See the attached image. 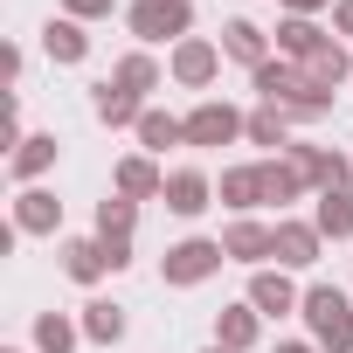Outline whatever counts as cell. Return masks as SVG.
Returning <instances> with one entry per match:
<instances>
[{"label":"cell","mask_w":353,"mask_h":353,"mask_svg":"<svg viewBox=\"0 0 353 353\" xmlns=\"http://www.w3.org/2000/svg\"><path fill=\"white\" fill-rule=\"evenodd\" d=\"M298 194H305V181L291 173V159H263V201L284 208V201H298Z\"/></svg>","instance_id":"obj_29"},{"label":"cell","mask_w":353,"mask_h":353,"mask_svg":"<svg viewBox=\"0 0 353 353\" xmlns=\"http://www.w3.org/2000/svg\"><path fill=\"white\" fill-rule=\"evenodd\" d=\"M319 250H325V236H319V222H291V215H277V270H312L319 263Z\"/></svg>","instance_id":"obj_10"},{"label":"cell","mask_w":353,"mask_h":353,"mask_svg":"<svg viewBox=\"0 0 353 353\" xmlns=\"http://www.w3.org/2000/svg\"><path fill=\"white\" fill-rule=\"evenodd\" d=\"M222 56H229V63H243V70L256 77V70L270 63V28H256V21H243V14H236V21H222Z\"/></svg>","instance_id":"obj_12"},{"label":"cell","mask_w":353,"mask_h":353,"mask_svg":"<svg viewBox=\"0 0 353 353\" xmlns=\"http://www.w3.org/2000/svg\"><path fill=\"white\" fill-rule=\"evenodd\" d=\"M77 346H90V339H83V319H70V312H35V353H77Z\"/></svg>","instance_id":"obj_22"},{"label":"cell","mask_w":353,"mask_h":353,"mask_svg":"<svg viewBox=\"0 0 353 353\" xmlns=\"http://www.w3.org/2000/svg\"><path fill=\"white\" fill-rule=\"evenodd\" d=\"M139 145L159 159L166 145H188V118H173V111H159V104H145V118H139Z\"/></svg>","instance_id":"obj_23"},{"label":"cell","mask_w":353,"mask_h":353,"mask_svg":"<svg viewBox=\"0 0 353 353\" xmlns=\"http://www.w3.org/2000/svg\"><path fill=\"white\" fill-rule=\"evenodd\" d=\"M63 14L90 28V21H111V0H63Z\"/></svg>","instance_id":"obj_30"},{"label":"cell","mask_w":353,"mask_h":353,"mask_svg":"<svg viewBox=\"0 0 353 353\" xmlns=\"http://www.w3.org/2000/svg\"><path fill=\"white\" fill-rule=\"evenodd\" d=\"M222 250H229V263H250V270H263V263H270V250H277V222L236 215V222L222 229Z\"/></svg>","instance_id":"obj_8"},{"label":"cell","mask_w":353,"mask_h":353,"mask_svg":"<svg viewBox=\"0 0 353 353\" xmlns=\"http://www.w3.org/2000/svg\"><path fill=\"white\" fill-rule=\"evenodd\" d=\"M284 14H305L312 21V14H332V0H284Z\"/></svg>","instance_id":"obj_34"},{"label":"cell","mask_w":353,"mask_h":353,"mask_svg":"<svg viewBox=\"0 0 353 353\" xmlns=\"http://www.w3.org/2000/svg\"><path fill=\"white\" fill-rule=\"evenodd\" d=\"M42 49H49V63L77 70V63H90V28L63 14V21H49V28H42Z\"/></svg>","instance_id":"obj_20"},{"label":"cell","mask_w":353,"mask_h":353,"mask_svg":"<svg viewBox=\"0 0 353 353\" xmlns=\"http://www.w3.org/2000/svg\"><path fill=\"white\" fill-rule=\"evenodd\" d=\"M298 319H305V339L319 353H353V298L339 284H305Z\"/></svg>","instance_id":"obj_1"},{"label":"cell","mask_w":353,"mask_h":353,"mask_svg":"<svg viewBox=\"0 0 353 353\" xmlns=\"http://www.w3.org/2000/svg\"><path fill=\"white\" fill-rule=\"evenodd\" d=\"M111 194H125V201H159V194H166V166H159L152 152H125V159L111 166Z\"/></svg>","instance_id":"obj_9"},{"label":"cell","mask_w":353,"mask_h":353,"mask_svg":"<svg viewBox=\"0 0 353 353\" xmlns=\"http://www.w3.org/2000/svg\"><path fill=\"white\" fill-rule=\"evenodd\" d=\"M90 111H97V125H111V132H125V125L139 132V118H145V97L104 77V83H97V97H90Z\"/></svg>","instance_id":"obj_15"},{"label":"cell","mask_w":353,"mask_h":353,"mask_svg":"<svg viewBox=\"0 0 353 353\" xmlns=\"http://www.w3.org/2000/svg\"><path fill=\"white\" fill-rule=\"evenodd\" d=\"M97 243H104V236H97ZM104 256H111V277L132 270V243H104Z\"/></svg>","instance_id":"obj_33"},{"label":"cell","mask_w":353,"mask_h":353,"mask_svg":"<svg viewBox=\"0 0 353 353\" xmlns=\"http://www.w3.org/2000/svg\"><path fill=\"white\" fill-rule=\"evenodd\" d=\"M250 305H256L263 319H291V312L305 305V291L291 284V270H270V263H263V270H250Z\"/></svg>","instance_id":"obj_11"},{"label":"cell","mask_w":353,"mask_h":353,"mask_svg":"<svg viewBox=\"0 0 353 353\" xmlns=\"http://www.w3.org/2000/svg\"><path fill=\"white\" fill-rule=\"evenodd\" d=\"M243 139H250V145L284 152V145H291V118H284L277 104H256V111H250V125H243Z\"/></svg>","instance_id":"obj_26"},{"label":"cell","mask_w":353,"mask_h":353,"mask_svg":"<svg viewBox=\"0 0 353 353\" xmlns=\"http://www.w3.org/2000/svg\"><path fill=\"white\" fill-rule=\"evenodd\" d=\"M0 353H35V346H0Z\"/></svg>","instance_id":"obj_36"},{"label":"cell","mask_w":353,"mask_h":353,"mask_svg":"<svg viewBox=\"0 0 353 353\" xmlns=\"http://www.w3.org/2000/svg\"><path fill=\"white\" fill-rule=\"evenodd\" d=\"M332 35L353 42V0H332Z\"/></svg>","instance_id":"obj_32"},{"label":"cell","mask_w":353,"mask_h":353,"mask_svg":"<svg viewBox=\"0 0 353 353\" xmlns=\"http://www.w3.org/2000/svg\"><path fill=\"white\" fill-rule=\"evenodd\" d=\"M77 319H83V339H90V346H118V339L132 332V319H125V305H118V298H90Z\"/></svg>","instance_id":"obj_21"},{"label":"cell","mask_w":353,"mask_h":353,"mask_svg":"<svg viewBox=\"0 0 353 353\" xmlns=\"http://www.w3.org/2000/svg\"><path fill=\"white\" fill-rule=\"evenodd\" d=\"M305 77H312L319 90H332V97H339V83L353 77V49H346L339 35H325V42H319V49L305 56Z\"/></svg>","instance_id":"obj_18"},{"label":"cell","mask_w":353,"mask_h":353,"mask_svg":"<svg viewBox=\"0 0 353 353\" xmlns=\"http://www.w3.org/2000/svg\"><path fill=\"white\" fill-rule=\"evenodd\" d=\"M256 339H263V312H256L250 298H243V305H222V312H215V346H229V353H250Z\"/></svg>","instance_id":"obj_17"},{"label":"cell","mask_w":353,"mask_h":353,"mask_svg":"<svg viewBox=\"0 0 353 353\" xmlns=\"http://www.w3.org/2000/svg\"><path fill=\"white\" fill-rule=\"evenodd\" d=\"M243 125H250V111H236L229 97H201V104L188 111V145H201V152L236 145V139H243Z\"/></svg>","instance_id":"obj_5"},{"label":"cell","mask_w":353,"mask_h":353,"mask_svg":"<svg viewBox=\"0 0 353 353\" xmlns=\"http://www.w3.org/2000/svg\"><path fill=\"white\" fill-rule=\"evenodd\" d=\"M14 229H21V236H56V229H63V201H56L49 188H21V194H14Z\"/></svg>","instance_id":"obj_16"},{"label":"cell","mask_w":353,"mask_h":353,"mask_svg":"<svg viewBox=\"0 0 353 353\" xmlns=\"http://www.w3.org/2000/svg\"><path fill=\"white\" fill-rule=\"evenodd\" d=\"M250 90H256L263 104H277V111H291V104H298L305 90H319V83L305 77V63H284V56H270V63H263V70L250 77Z\"/></svg>","instance_id":"obj_7"},{"label":"cell","mask_w":353,"mask_h":353,"mask_svg":"<svg viewBox=\"0 0 353 353\" xmlns=\"http://www.w3.org/2000/svg\"><path fill=\"white\" fill-rule=\"evenodd\" d=\"M125 28L152 49V42H188L194 35V0H132V8H125Z\"/></svg>","instance_id":"obj_3"},{"label":"cell","mask_w":353,"mask_h":353,"mask_svg":"<svg viewBox=\"0 0 353 353\" xmlns=\"http://www.w3.org/2000/svg\"><path fill=\"white\" fill-rule=\"evenodd\" d=\"M208 353H229V346H208Z\"/></svg>","instance_id":"obj_37"},{"label":"cell","mask_w":353,"mask_h":353,"mask_svg":"<svg viewBox=\"0 0 353 353\" xmlns=\"http://www.w3.org/2000/svg\"><path fill=\"white\" fill-rule=\"evenodd\" d=\"M222 263H229L222 236H181V243H166V256H159V284H173V291H194V284H208Z\"/></svg>","instance_id":"obj_2"},{"label":"cell","mask_w":353,"mask_h":353,"mask_svg":"<svg viewBox=\"0 0 353 353\" xmlns=\"http://www.w3.org/2000/svg\"><path fill=\"white\" fill-rule=\"evenodd\" d=\"M270 35H277V56H284V63H305V56L325 42V28H319V21H305V14H284Z\"/></svg>","instance_id":"obj_24"},{"label":"cell","mask_w":353,"mask_h":353,"mask_svg":"<svg viewBox=\"0 0 353 353\" xmlns=\"http://www.w3.org/2000/svg\"><path fill=\"white\" fill-rule=\"evenodd\" d=\"M132 229H139V201L104 194V201H97V236H104V243H132Z\"/></svg>","instance_id":"obj_27"},{"label":"cell","mask_w":353,"mask_h":353,"mask_svg":"<svg viewBox=\"0 0 353 353\" xmlns=\"http://www.w3.org/2000/svg\"><path fill=\"white\" fill-rule=\"evenodd\" d=\"M166 215H181V222H194V215H208L215 208V181H208V173L201 166H173L166 173Z\"/></svg>","instance_id":"obj_6"},{"label":"cell","mask_w":353,"mask_h":353,"mask_svg":"<svg viewBox=\"0 0 353 353\" xmlns=\"http://www.w3.org/2000/svg\"><path fill=\"white\" fill-rule=\"evenodd\" d=\"M111 83H125V90H139V97H145V90H159V83H166V70H159L145 49H125V56L111 63Z\"/></svg>","instance_id":"obj_25"},{"label":"cell","mask_w":353,"mask_h":353,"mask_svg":"<svg viewBox=\"0 0 353 353\" xmlns=\"http://www.w3.org/2000/svg\"><path fill=\"white\" fill-rule=\"evenodd\" d=\"M215 201H222V208H236V215L263 208V166H222V181H215Z\"/></svg>","instance_id":"obj_19"},{"label":"cell","mask_w":353,"mask_h":353,"mask_svg":"<svg viewBox=\"0 0 353 353\" xmlns=\"http://www.w3.org/2000/svg\"><path fill=\"white\" fill-rule=\"evenodd\" d=\"M270 353H319V346H312V339H277Z\"/></svg>","instance_id":"obj_35"},{"label":"cell","mask_w":353,"mask_h":353,"mask_svg":"<svg viewBox=\"0 0 353 353\" xmlns=\"http://www.w3.org/2000/svg\"><path fill=\"white\" fill-rule=\"evenodd\" d=\"M312 222H319L325 243H353V194H319Z\"/></svg>","instance_id":"obj_28"},{"label":"cell","mask_w":353,"mask_h":353,"mask_svg":"<svg viewBox=\"0 0 353 353\" xmlns=\"http://www.w3.org/2000/svg\"><path fill=\"white\" fill-rule=\"evenodd\" d=\"M222 42H208V35H188V42H173L166 49V77L181 83V90H208L215 77H222Z\"/></svg>","instance_id":"obj_4"},{"label":"cell","mask_w":353,"mask_h":353,"mask_svg":"<svg viewBox=\"0 0 353 353\" xmlns=\"http://www.w3.org/2000/svg\"><path fill=\"white\" fill-rule=\"evenodd\" d=\"M0 70H8V83H21V70H28V56H21V42H8V49H0Z\"/></svg>","instance_id":"obj_31"},{"label":"cell","mask_w":353,"mask_h":353,"mask_svg":"<svg viewBox=\"0 0 353 353\" xmlns=\"http://www.w3.org/2000/svg\"><path fill=\"white\" fill-rule=\"evenodd\" d=\"M56 152H63V145H56V132H28V139L8 152V173H14L21 188H42V173L56 166Z\"/></svg>","instance_id":"obj_14"},{"label":"cell","mask_w":353,"mask_h":353,"mask_svg":"<svg viewBox=\"0 0 353 353\" xmlns=\"http://www.w3.org/2000/svg\"><path fill=\"white\" fill-rule=\"evenodd\" d=\"M56 256H63V277H70V284H104V277H111V256H104L97 236H63Z\"/></svg>","instance_id":"obj_13"}]
</instances>
